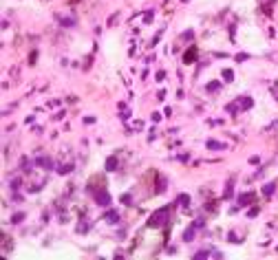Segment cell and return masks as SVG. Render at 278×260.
<instances>
[{
    "label": "cell",
    "instance_id": "15",
    "mask_svg": "<svg viewBox=\"0 0 278 260\" xmlns=\"http://www.w3.org/2000/svg\"><path fill=\"white\" fill-rule=\"evenodd\" d=\"M36 165H40V168H51V161L47 159V157H40V159L36 161Z\"/></svg>",
    "mask_w": 278,
    "mask_h": 260
},
{
    "label": "cell",
    "instance_id": "12",
    "mask_svg": "<svg viewBox=\"0 0 278 260\" xmlns=\"http://www.w3.org/2000/svg\"><path fill=\"white\" fill-rule=\"evenodd\" d=\"M88 227H90V223H88V220H82V223L77 225V234H86Z\"/></svg>",
    "mask_w": 278,
    "mask_h": 260
},
{
    "label": "cell",
    "instance_id": "11",
    "mask_svg": "<svg viewBox=\"0 0 278 260\" xmlns=\"http://www.w3.org/2000/svg\"><path fill=\"white\" fill-rule=\"evenodd\" d=\"M106 170H117V159L115 157H108V159H106Z\"/></svg>",
    "mask_w": 278,
    "mask_h": 260
},
{
    "label": "cell",
    "instance_id": "8",
    "mask_svg": "<svg viewBox=\"0 0 278 260\" xmlns=\"http://www.w3.org/2000/svg\"><path fill=\"white\" fill-rule=\"evenodd\" d=\"M208 148H210V150H223L225 146L221 143V141H214V139H210V141H208Z\"/></svg>",
    "mask_w": 278,
    "mask_h": 260
},
{
    "label": "cell",
    "instance_id": "22",
    "mask_svg": "<svg viewBox=\"0 0 278 260\" xmlns=\"http://www.w3.org/2000/svg\"><path fill=\"white\" fill-rule=\"evenodd\" d=\"M122 203H124V205H133V196H130V194H124V196H122Z\"/></svg>",
    "mask_w": 278,
    "mask_h": 260
},
{
    "label": "cell",
    "instance_id": "23",
    "mask_svg": "<svg viewBox=\"0 0 278 260\" xmlns=\"http://www.w3.org/2000/svg\"><path fill=\"white\" fill-rule=\"evenodd\" d=\"M247 58H249L247 53H236V58H234V60H236V62H245Z\"/></svg>",
    "mask_w": 278,
    "mask_h": 260
},
{
    "label": "cell",
    "instance_id": "28",
    "mask_svg": "<svg viewBox=\"0 0 278 260\" xmlns=\"http://www.w3.org/2000/svg\"><path fill=\"white\" fill-rule=\"evenodd\" d=\"M258 161H260L258 157H252V159H249V163H252V165H258Z\"/></svg>",
    "mask_w": 278,
    "mask_h": 260
},
{
    "label": "cell",
    "instance_id": "24",
    "mask_svg": "<svg viewBox=\"0 0 278 260\" xmlns=\"http://www.w3.org/2000/svg\"><path fill=\"white\" fill-rule=\"evenodd\" d=\"M181 38H185V40L190 42L192 38H194V31H190V29H188V31H185V33H183V35H181Z\"/></svg>",
    "mask_w": 278,
    "mask_h": 260
},
{
    "label": "cell",
    "instance_id": "2",
    "mask_svg": "<svg viewBox=\"0 0 278 260\" xmlns=\"http://www.w3.org/2000/svg\"><path fill=\"white\" fill-rule=\"evenodd\" d=\"M93 199H95V203L97 205H102V207H106V205H110V194L106 192V188H102V190H97L93 194Z\"/></svg>",
    "mask_w": 278,
    "mask_h": 260
},
{
    "label": "cell",
    "instance_id": "26",
    "mask_svg": "<svg viewBox=\"0 0 278 260\" xmlns=\"http://www.w3.org/2000/svg\"><path fill=\"white\" fill-rule=\"evenodd\" d=\"M256 214H258V207H252V210L247 212V216H249V218H254V216H256Z\"/></svg>",
    "mask_w": 278,
    "mask_h": 260
},
{
    "label": "cell",
    "instance_id": "18",
    "mask_svg": "<svg viewBox=\"0 0 278 260\" xmlns=\"http://www.w3.org/2000/svg\"><path fill=\"white\" fill-rule=\"evenodd\" d=\"M219 88H221V82H210L205 86V90H210V93H212V90H219Z\"/></svg>",
    "mask_w": 278,
    "mask_h": 260
},
{
    "label": "cell",
    "instance_id": "13",
    "mask_svg": "<svg viewBox=\"0 0 278 260\" xmlns=\"http://www.w3.org/2000/svg\"><path fill=\"white\" fill-rule=\"evenodd\" d=\"M177 203H179V205H183V207H188L190 196H188V194H179V196H177Z\"/></svg>",
    "mask_w": 278,
    "mask_h": 260
},
{
    "label": "cell",
    "instance_id": "14",
    "mask_svg": "<svg viewBox=\"0 0 278 260\" xmlns=\"http://www.w3.org/2000/svg\"><path fill=\"white\" fill-rule=\"evenodd\" d=\"M168 188V183H166V179H159V183H157V188H155V192H157V194H161V192L163 190H166Z\"/></svg>",
    "mask_w": 278,
    "mask_h": 260
},
{
    "label": "cell",
    "instance_id": "3",
    "mask_svg": "<svg viewBox=\"0 0 278 260\" xmlns=\"http://www.w3.org/2000/svg\"><path fill=\"white\" fill-rule=\"evenodd\" d=\"M236 106H238V110H249L254 106V99L252 97H238L236 99Z\"/></svg>",
    "mask_w": 278,
    "mask_h": 260
},
{
    "label": "cell",
    "instance_id": "5",
    "mask_svg": "<svg viewBox=\"0 0 278 260\" xmlns=\"http://www.w3.org/2000/svg\"><path fill=\"white\" fill-rule=\"evenodd\" d=\"M102 181H104V179H102V177H93V179H90V183H88V192H90V194H93V190L95 192H97V190H102V188H104V183H102Z\"/></svg>",
    "mask_w": 278,
    "mask_h": 260
},
{
    "label": "cell",
    "instance_id": "6",
    "mask_svg": "<svg viewBox=\"0 0 278 260\" xmlns=\"http://www.w3.org/2000/svg\"><path fill=\"white\" fill-rule=\"evenodd\" d=\"M254 199H256L254 192H245V194L238 196V205H249V203H254Z\"/></svg>",
    "mask_w": 278,
    "mask_h": 260
},
{
    "label": "cell",
    "instance_id": "10",
    "mask_svg": "<svg viewBox=\"0 0 278 260\" xmlns=\"http://www.w3.org/2000/svg\"><path fill=\"white\" fill-rule=\"evenodd\" d=\"M106 220L108 223H119V214L113 210V212H106Z\"/></svg>",
    "mask_w": 278,
    "mask_h": 260
},
{
    "label": "cell",
    "instance_id": "4",
    "mask_svg": "<svg viewBox=\"0 0 278 260\" xmlns=\"http://www.w3.org/2000/svg\"><path fill=\"white\" fill-rule=\"evenodd\" d=\"M196 62V47H190L183 53V64H194Z\"/></svg>",
    "mask_w": 278,
    "mask_h": 260
},
{
    "label": "cell",
    "instance_id": "20",
    "mask_svg": "<svg viewBox=\"0 0 278 260\" xmlns=\"http://www.w3.org/2000/svg\"><path fill=\"white\" fill-rule=\"evenodd\" d=\"M60 24H62V27H73V24H75V20H73V18H62Z\"/></svg>",
    "mask_w": 278,
    "mask_h": 260
},
{
    "label": "cell",
    "instance_id": "16",
    "mask_svg": "<svg viewBox=\"0 0 278 260\" xmlns=\"http://www.w3.org/2000/svg\"><path fill=\"white\" fill-rule=\"evenodd\" d=\"M223 199H232V181H228V185H225V192H223Z\"/></svg>",
    "mask_w": 278,
    "mask_h": 260
},
{
    "label": "cell",
    "instance_id": "27",
    "mask_svg": "<svg viewBox=\"0 0 278 260\" xmlns=\"http://www.w3.org/2000/svg\"><path fill=\"white\" fill-rule=\"evenodd\" d=\"M20 168H29V159H27V157L20 161Z\"/></svg>",
    "mask_w": 278,
    "mask_h": 260
},
{
    "label": "cell",
    "instance_id": "7",
    "mask_svg": "<svg viewBox=\"0 0 278 260\" xmlns=\"http://www.w3.org/2000/svg\"><path fill=\"white\" fill-rule=\"evenodd\" d=\"M194 229H196V225H190V227L185 229V234H183V240H185V242H192V240H194Z\"/></svg>",
    "mask_w": 278,
    "mask_h": 260
},
{
    "label": "cell",
    "instance_id": "9",
    "mask_svg": "<svg viewBox=\"0 0 278 260\" xmlns=\"http://www.w3.org/2000/svg\"><path fill=\"white\" fill-rule=\"evenodd\" d=\"M274 190H276V185H274V183L263 185V196H271V194H274Z\"/></svg>",
    "mask_w": 278,
    "mask_h": 260
},
{
    "label": "cell",
    "instance_id": "1",
    "mask_svg": "<svg viewBox=\"0 0 278 260\" xmlns=\"http://www.w3.org/2000/svg\"><path fill=\"white\" fill-rule=\"evenodd\" d=\"M170 212H172V207H170V205H168V207H161V210H157V212L148 218V227H161V225L168 220Z\"/></svg>",
    "mask_w": 278,
    "mask_h": 260
},
{
    "label": "cell",
    "instance_id": "17",
    "mask_svg": "<svg viewBox=\"0 0 278 260\" xmlns=\"http://www.w3.org/2000/svg\"><path fill=\"white\" fill-rule=\"evenodd\" d=\"M71 170H73V163H69V165H60V168H58V172H60V174H69Z\"/></svg>",
    "mask_w": 278,
    "mask_h": 260
},
{
    "label": "cell",
    "instance_id": "21",
    "mask_svg": "<svg viewBox=\"0 0 278 260\" xmlns=\"http://www.w3.org/2000/svg\"><path fill=\"white\" fill-rule=\"evenodd\" d=\"M228 112H230V115H234V112H238V106H236V101H232V104H228Z\"/></svg>",
    "mask_w": 278,
    "mask_h": 260
},
{
    "label": "cell",
    "instance_id": "25",
    "mask_svg": "<svg viewBox=\"0 0 278 260\" xmlns=\"http://www.w3.org/2000/svg\"><path fill=\"white\" fill-rule=\"evenodd\" d=\"M22 218H24V214H22V212H18V214H13V218H11V220H13V223H20Z\"/></svg>",
    "mask_w": 278,
    "mask_h": 260
},
{
    "label": "cell",
    "instance_id": "19",
    "mask_svg": "<svg viewBox=\"0 0 278 260\" xmlns=\"http://www.w3.org/2000/svg\"><path fill=\"white\" fill-rule=\"evenodd\" d=\"M223 80H225V82H232V80H234V73H232L230 69H225V71H223Z\"/></svg>",
    "mask_w": 278,
    "mask_h": 260
}]
</instances>
